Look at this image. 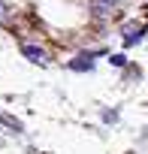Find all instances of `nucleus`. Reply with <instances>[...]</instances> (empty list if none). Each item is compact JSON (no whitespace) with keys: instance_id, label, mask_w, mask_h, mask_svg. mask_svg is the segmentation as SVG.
Returning a JSON list of instances; mask_svg holds the SVG:
<instances>
[{"instance_id":"nucleus-1","label":"nucleus","mask_w":148,"mask_h":154,"mask_svg":"<svg viewBox=\"0 0 148 154\" xmlns=\"http://www.w3.org/2000/svg\"><path fill=\"white\" fill-rule=\"evenodd\" d=\"M145 21H124V27H121V39H124V45L130 48V45H136V42H142V36H145Z\"/></svg>"},{"instance_id":"nucleus-2","label":"nucleus","mask_w":148,"mask_h":154,"mask_svg":"<svg viewBox=\"0 0 148 154\" xmlns=\"http://www.w3.org/2000/svg\"><path fill=\"white\" fill-rule=\"evenodd\" d=\"M21 54H24L30 63H39V66H45V63H48L45 51H42V48H36V45H30V42H24V45H21Z\"/></svg>"},{"instance_id":"nucleus-3","label":"nucleus","mask_w":148,"mask_h":154,"mask_svg":"<svg viewBox=\"0 0 148 154\" xmlns=\"http://www.w3.org/2000/svg\"><path fill=\"white\" fill-rule=\"evenodd\" d=\"M91 66H94V54H91V51L79 54L76 60H69V69H91Z\"/></svg>"},{"instance_id":"nucleus-4","label":"nucleus","mask_w":148,"mask_h":154,"mask_svg":"<svg viewBox=\"0 0 148 154\" xmlns=\"http://www.w3.org/2000/svg\"><path fill=\"white\" fill-rule=\"evenodd\" d=\"M0 24H9V6L0 0Z\"/></svg>"},{"instance_id":"nucleus-5","label":"nucleus","mask_w":148,"mask_h":154,"mask_svg":"<svg viewBox=\"0 0 148 154\" xmlns=\"http://www.w3.org/2000/svg\"><path fill=\"white\" fill-rule=\"evenodd\" d=\"M124 60H127V57H124V54H112V63H115V66H121V63H124Z\"/></svg>"},{"instance_id":"nucleus-6","label":"nucleus","mask_w":148,"mask_h":154,"mask_svg":"<svg viewBox=\"0 0 148 154\" xmlns=\"http://www.w3.org/2000/svg\"><path fill=\"white\" fill-rule=\"evenodd\" d=\"M106 3H112V6H115V3H121V0H106Z\"/></svg>"},{"instance_id":"nucleus-7","label":"nucleus","mask_w":148,"mask_h":154,"mask_svg":"<svg viewBox=\"0 0 148 154\" xmlns=\"http://www.w3.org/2000/svg\"><path fill=\"white\" fill-rule=\"evenodd\" d=\"M0 121H3V115H0Z\"/></svg>"}]
</instances>
